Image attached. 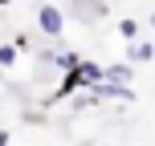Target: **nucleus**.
Listing matches in <instances>:
<instances>
[{
  "label": "nucleus",
  "instance_id": "nucleus-8",
  "mask_svg": "<svg viewBox=\"0 0 155 146\" xmlns=\"http://www.w3.org/2000/svg\"><path fill=\"white\" fill-rule=\"evenodd\" d=\"M53 61H57V69H74L82 57H78V53H53Z\"/></svg>",
  "mask_w": 155,
  "mask_h": 146
},
{
  "label": "nucleus",
  "instance_id": "nucleus-7",
  "mask_svg": "<svg viewBox=\"0 0 155 146\" xmlns=\"http://www.w3.org/2000/svg\"><path fill=\"white\" fill-rule=\"evenodd\" d=\"M16 57H21V49H16V45H0V69L16 65Z\"/></svg>",
  "mask_w": 155,
  "mask_h": 146
},
{
  "label": "nucleus",
  "instance_id": "nucleus-1",
  "mask_svg": "<svg viewBox=\"0 0 155 146\" xmlns=\"http://www.w3.org/2000/svg\"><path fill=\"white\" fill-rule=\"evenodd\" d=\"M37 29L45 33L49 41H57V37L65 33V12H61L57 4H41V8H37Z\"/></svg>",
  "mask_w": 155,
  "mask_h": 146
},
{
  "label": "nucleus",
  "instance_id": "nucleus-5",
  "mask_svg": "<svg viewBox=\"0 0 155 146\" xmlns=\"http://www.w3.org/2000/svg\"><path fill=\"white\" fill-rule=\"evenodd\" d=\"M135 69H131V61H123V65H102V81H131Z\"/></svg>",
  "mask_w": 155,
  "mask_h": 146
},
{
  "label": "nucleus",
  "instance_id": "nucleus-6",
  "mask_svg": "<svg viewBox=\"0 0 155 146\" xmlns=\"http://www.w3.org/2000/svg\"><path fill=\"white\" fill-rule=\"evenodd\" d=\"M118 33H123L127 41H135L139 37V20H135V16H123V20H118Z\"/></svg>",
  "mask_w": 155,
  "mask_h": 146
},
{
  "label": "nucleus",
  "instance_id": "nucleus-2",
  "mask_svg": "<svg viewBox=\"0 0 155 146\" xmlns=\"http://www.w3.org/2000/svg\"><path fill=\"white\" fill-rule=\"evenodd\" d=\"M70 8H74V16L78 20H86V24H98V20H106V0H70Z\"/></svg>",
  "mask_w": 155,
  "mask_h": 146
},
{
  "label": "nucleus",
  "instance_id": "nucleus-4",
  "mask_svg": "<svg viewBox=\"0 0 155 146\" xmlns=\"http://www.w3.org/2000/svg\"><path fill=\"white\" fill-rule=\"evenodd\" d=\"M82 85H86V81H82V69L74 65V69H65V81L53 89V98H70V93H74V89H82Z\"/></svg>",
  "mask_w": 155,
  "mask_h": 146
},
{
  "label": "nucleus",
  "instance_id": "nucleus-3",
  "mask_svg": "<svg viewBox=\"0 0 155 146\" xmlns=\"http://www.w3.org/2000/svg\"><path fill=\"white\" fill-rule=\"evenodd\" d=\"M127 61H155V41H139L135 37L127 45Z\"/></svg>",
  "mask_w": 155,
  "mask_h": 146
},
{
  "label": "nucleus",
  "instance_id": "nucleus-9",
  "mask_svg": "<svg viewBox=\"0 0 155 146\" xmlns=\"http://www.w3.org/2000/svg\"><path fill=\"white\" fill-rule=\"evenodd\" d=\"M0 146H8V130H0Z\"/></svg>",
  "mask_w": 155,
  "mask_h": 146
},
{
  "label": "nucleus",
  "instance_id": "nucleus-10",
  "mask_svg": "<svg viewBox=\"0 0 155 146\" xmlns=\"http://www.w3.org/2000/svg\"><path fill=\"white\" fill-rule=\"evenodd\" d=\"M8 146H12V142H8Z\"/></svg>",
  "mask_w": 155,
  "mask_h": 146
}]
</instances>
